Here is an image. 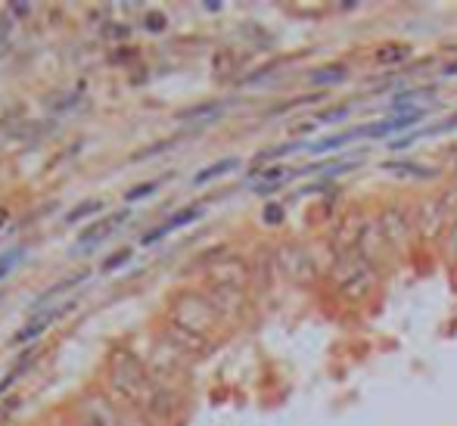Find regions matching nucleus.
Returning a JSON list of instances; mask_svg holds the SVG:
<instances>
[{
	"instance_id": "nucleus-1",
	"label": "nucleus",
	"mask_w": 457,
	"mask_h": 426,
	"mask_svg": "<svg viewBox=\"0 0 457 426\" xmlns=\"http://www.w3.org/2000/svg\"><path fill=\"white\" fill-rule=\"evenodd\" d=\"M109 383H112V389H119L121 399L147 411L149 417H171V411H175L169 392L159 383H153V377L143 371V364L131 352H119L112 358Z\"/></svg>"
},
{
	"instance_id": "nucleus-2",
	"label": "nucleus",
	"mask_w": 457,
	"mask_h": 426,
	"mask_svg": "<svg viewBox=\"0 0 457 426\" xmlns=\"http://www.w3.org/2000/svg\"><path fill=\"white\" fill-rule=\"evenodd\" d=\"M333 277L339 284V292L349 302H364L377 286V264H370L358 249H349L336 255L333 262Z\"/></svg>"
},
{
	"instance_id": "nucleus-3",
	"label": "nucleus",
	"mask_w": 457,
	"mask_h": 426,
	"mask_svg": "<svg viewBox=\"0 0 457 426\" xmlns=\"http://www.w3.org/2000/svg\"><path fill=\"white\" fill-rule=\"evenodd\" d=\"M277 268H280L289 280H296V284H311V280H317L314 258H311V252L299 243L283 246L280 255H277Z\"/></svg>"
},
{
	"instance_id": "nucleus-4",
	"label": "nucleus",
	"mask_w": 457,
	"mask_h": 426,
	"mask_svg": "<svg viewBox=\"0 0 457 426\" xmlns=\"http://www.w3.org/2000/svg\"><path fill=\"white\" fill-rule=\"evenodd\" d=\"M448 224H451V218L445 215L439 197L436 199H420V203H417V212H414V227H417V234L423 240H439Z\"/></svg>"
},
{
	"instance_id": "nucleus-5",
	"label": "nucleus",
	"mask_w": 457,
	"mask_h": 426,
	"mask_svg": "<svg viewBox=\"0 0 457 426\" xmlns=\"http://www.w3.org/2000/svg\"><path fill=\"white\" fill-rule=\"evenodd\" d=\"M410 221H414V218H410L402 205H389V209L383 212V218H380V227H383L386 243H389L392 249H402L404 240L410 237Z\"/></svg>"
},
{
	"instance_id": "nucleus-6",
	"label": "nucleus",
	"mask_w": 457,
	"mask_h": 426,
	"mask_svg": "<svg viewBox=\"0 0 457 426\" xmlns=\"http://www.w3.org/2000/svg\"><path fill=\"white\" fill-rule=\"evenodd\" d=\"M426 109H408V112H398L386 122H373V125H364V128H355L358 137H386V134H395V131H404V128H414L420 122V115Z\"/></svg>"
},
{
	"instance_id": "nucleus-7",
	"label": "nucleus",
	"mask_w": 457,
	"mask_h": 426,
	"mask_svg": "<svg viewBox=\"0 0 457 426\" xmlns=\"http://www.w3.org/2000/svg\"><path fill=\"white\" fill-rule=\"evenodd\" d=\"M72 308H75V302H66V305H60V308H50V312H44V314H34V321H28V324L13 336V345L34 342L38 336H44V330H47L50 324H56V321H60L62 314H69Z\"/></svg>"
},
{
	"instance_id": "nucleus-8",
	"label": "nucleus",
	"mask_w": 457,
	"mask_h": 426,
	"mask_svg": "<svg viewBox=\"0 0 457 426\" xmlns=\"http://www.w3.org/2000/svg\"><path fill=\"white\" fill-rule=\"evenodd\" d=\"M202 205H187V209H181V212H175V215L169 218V221H162L159 227H153V230H147L140 237V243L143 246H153V243H159L162 237H169L171 230H177V227H187L190 221H196V218H202Z\"/></svg>"
},
{
	"instance_id": "nucleus-9",
	"label": "nucleus",
	"mask_w": 457,
	"mask_h": 426,
	"mask_svg": "<svg viewBox=\"0 0 457 426\" xmlns=\"http://www.w3.org/2000/svg\"><path fill=\"white\" fill-rule=\"evenodd\" d=\"M128 218H131V212H128V209H125V212H115V215H106V218H97V221L90 224L88 230H81L78 243H81V246H90V243L97 246V243H103V240L112 237L115 230H119L121 224L128 221Z\"/></svg>"
},
{
	"instance_id": "nucleus-10",
	"label": "nucleus",
	"mask_w": 457,
	"mask_h": 426,
	"mask_svg": "<svg viewBox=\"0 0 457 426\" xmlns=\"http://www.w3.org/2000/svg\"><path fill=\"white\" fill-rule=\"evenodd\" d=\"M355 249L361 252L370 264H377V258L383 255V249H386V234H383V227H380V221H367V227H364Z\"/></svg>"
},
{
	"instance_id": "nucleus-11",
	"label": "nucleus",
	"mask_w": 457,
	"mask_h": 426,
	"mask_svg": "<svg viewBox=\"0 0 457 426\" xmlns=\"http://www.w3.org/2000/svg\"><path fill=\"white\" fill-rule=\"evenodd\" d=\"M246 277H249L246 264L236 262V258H230V262H221V264H212V280H215L218 286H236V290H243Z\"/></svg>"
},
{
	"instance_id": "nucleus-12",
	"label": "nucleus",
	"mask_w": 457,
	"mask_h": 426,
	"mask_svg": "<svg viewBox=\"0 0 457 426\" xmlns=\"http://www.w3.org/2000/svg\"><path fill=\"white\" fill-rule=\"evenodd\" d=\"M236 165H240V159H234V156H230V159H221V162L209 165V168H202L199 175L193 177V184H196V187H202V184L215 181V177H224V175H227V171H234Z\"/></svg>"
},
{
	"instance_id": "nucleus-13",
	"label": "nucleus",
	"mask_w": 457,
	"mask_h": 426,
	"mask_svg": "<svg viewBox=\"0 0 457 426\" xmlns=\"http://www.w3.org/2000/svg\"><path fill=\"white\" fill-rule=\"evenodd\" d=\"M410 56V47L408 44H383V47L377 50V62L380 66H398V62H404Z\"/></svg>"
},
{
	"instance_id": "nucleus-14",
	"label": "nucleus",
	"mask_w": 457,
	"mask_h": 426,
	"mask_svg": "<svg viewBox=\"0 0 457 426\" xmlns=\"http://www.w3.org/2000/svg\"><path fill=\"white\" fill-rule=\"evenodd\" d=\"M383 168L392 171V175H402V177H420V181H426V177H436V175H439L436 168H423V165H414V162H386Z\"/></svg>"
},
{
	"instance_id": "nucleus-15",
	"label": "nucleus",
	"mask_w": 457,
	"mask_h": 426,
	"mask_svg": "<svg viewBox=\"0 0 457 426\" xmlns=\"http://www.w3.org/2000/svg\"><path fill=\"white\" fill-rule=\"evenodd\" d=\"M345 78H349V68L345 66H323V68L308 75L311 84H339V82H345Z\"/></svg>"
},
{
	"instance_id": "nucleus-16",
	"label": "nucleus",
	"mask_w": 457,
	"mask_h": 426,
	"mask_svg": "<svg viewBox=\"0 0 457 426\" xmlns=\"http://www.w3.org/2000/svg\"><path fill=\"white\" fill-rule=\"evenodd\" d=\"M81 280H88V271H78V274H72V277H62L60 284H53L47 292H44V296L38 299V302H34V308H40L44 302H50V299H56V296H60V292H66V290H72V286H78Z\"/></svg>"
},
{
	"instance_id": "nucleus-17",
	"label": "nucleus",
	"mask_w": 457,
	"mask_h": 426,
	"mask_svg": "<svg viewBox=\"0 0 457 426\" xmlns=\"http://www.w3.org/2000/svg\"><path fill=\"white\" fill-rule=\"evenodd\" d=\"M97 212H103V199H84V203H78V205H75V209L66 215V224H78L81 218L97 215Z\"/></svg>"
},
{
	"instance_id": "nucleus-18",
	"label": "nucleus",
	"mask_w": 457,
	"mask_h": 426,
	"mask_svg": "<svg viewBox=\"0 0 457 426\" xmlns=\"http://www.w3.org/2000/svg\"><path fill=\"white\" fill-rule=\"evenodd\" d=\"M355 131H345V134H336V137H327V140H317V143H311V153L314 156H321V153H330V149H339L345 140H355Z\"/></svg>"
},
{
	"instance_id": "nucleus-19",
	"label": "nucleus",
	"mask_w": 457,
	"mask_h": 426,
	"mask_svg": "<svg viewBox=\"0 0 457 426\" xmlns=\"http://www.w3.org/2000/svg\"><path fill=\"white\" fill-rule=\"evenodd\" d=\"M221 103H209V106H196V109H187V112H181L177 118H184V122H193V118H202L206 115V122H212V118H218L221 115Z\"/></svg>"
},
{
	"instance_id": "nucleus-20",
	"label": "nucleus",
	"mask_w": 457,
	"mask_h": 426,
	"mask_svg": "<svg viewBox=\"0 0 457 426\" xmlns=\"http://www.w3.org/2000/svg\"><path fill=\"white\" fill-rule=\"evenodd\" d=\"M162 187V181H147V184H137V187H131L128 193H125V199L128 203H137V199H147V197H153L156 190Z\"/></svg>"
},
{
	"instance_id": "nucleus-21",
	"label": "nucleus",
	"mask_w": 457,
	"mask_h": 426,
	"mask_svg": "<svg viewBox=\"0 0 457 426\" xmlns=\"http://www.w3.org/2000/svg\"><path fill=\"white\" fill-rule=\"evenodd\" d=\"M305 143H283V147H271V149H264V153H258V162H264V159H280V156H289V153H299Z\"/></svg>"
},
{
	"instance_id": "nucleus-22",
	"label": "nucleus",
	"mask_w": 457,
	"mask_h": 426,
	"mask_svg": "<svg viewBox=\"0 0 457 426\" xmlns=\"http://www.w3.org/2000/svg\"><path fill=\"white\" fill-rule=\"evenodd\" d=\"M439 203H442L445 215H448L451 221H457V187H448L445 193H439Z\"/></svg>"
},
{
	"instance_id": "nucleus-23",
	"label": "nucleus",
	"mask_w": 457,
	"mask_h": 426,
	"mask_svg": "<svg viewBox=\"0 0 457 426\" xmlns=\"http://www.w3.org/2000/svg\"><path fill=\"white\" fill-rule=\"evenodd\" d=\"M22 255H25V249H10L0 255V277H7L10 271H13V264L22 262Z\"/></svg>"
},
{
	"instance_id": "nucleus-24",
	"label": "nucleus",
	"mask_w": 457,
	"mask_h": 426,
	"mask_svg": "<svg viewBox=\"0 0 457 426\" xmlns=\"http://www.w3.org/2000/svg\"><path fill=\"white\" fill-rule=\"evenodd\" d=\"M128 258H131V249H119V252H112V255H109L106 258V262H103V274H112V271H119L121 268V264H125V262H128Z\"/></svg>"
},
{
	"instance_id": "nucleus-25",
	"label": "nucleus",
	"mask_w": 457,
	"mask_h": 426,
	"mask_svg": "<svg viewBox=\"0 0 457 426\" xmlns=\"http://www.w3.org/2000/svg\"><path fill=\"white\" fill-rule=\"evenodd\" d=\"M445 255H448V262L457 264V221L448 227V234H445Z\"/></svg>"
},
{
	"instance_id": "nucleus-26",
	"label": "nucleus",
	"mask_w": 457,
	"mask_h": 426,
	"mask_svg": "<svg viewBox=\"0 0 457 426\" xmlns=\"http://www.w3.org/2000/svg\"><path fill=\"white\" fill-rule=\"evenodd\" d=\"M262 218H264V224H283V205L280 203H271V205H264V212H262Z\"/></svg>"
},
{
	"instance_id": "nucleus-27",
	"label": "nucleus",
	"mask_w": 457,
	"mask_h": 426,
	"mask_svg": "<svg viewBox=\"0 0 457 426\" xmlns=\"http://www.w3.org/2000/svg\"><path fill=\"white\" fill-rule=\"evenodd\" d=\"M25 364H28V361H25ZM25 364H16V371H13V373H7V377L0 379V399H3V392H7V389L16 383V379H19V373L25 371Z\"/></svg>"
},
{
	"instance_id": "nucleus-28",
	"label": "nucleus",
	"mask_w": 457,
	"mask_h": 426,
	"mask_svg": "<svg viewBox=\"0 0 457 426\" xmlns=\"http://www.w3.org/2000/svg\"><path fill=\"white\" fill-rule=\"evenodd\" d=\"M345 115H349V106H336V109H330V112H323L321 115V122H343Z\"/></svg>"
},
{
	"instance_id": "nucleus-29",
	"label": "nucleus",
	"mask_w": 457,
	"mask_h": 426,
	"mask_svg": "<svg viewBox=\"0 0 457 426\" xmlns=\"http://www.w3.org/2000/svg\"><path fill=\"white\" fill-rule=\"evenodd\" d=\"M165 25H169V22H165V16H162V13H149L147 16V28H149V32H165Z\"/></svg>"
},
{
	"instance_id": "nucleus-30",
	"label": "nucleus",
	"mask_w": 457,
	"mask_h": 426,
	"mask_svg": "<svg viewBox=\"0 0 457 426\" xmlns=\"http://www.w3.org/2000/svg\"><path fill=\"white\" fill-rule=\"evenodd\" d=\"M10 13H13V16H28V13H32V7H28V3H10Z\"/></svg>"
},
{
	"instance_id": "nucleus-31",
	"label": "nucleus",
	"mask_w": 457,
	"mask_h": 426,
	"mask_svg": "<svg viewBox=\"0 0 457 426\" xmlns=\"http://www.w3.org/2000/svg\"><path fill=\"white\" fill-rule=\"evenodd\" d=\"M0 44H7V16H0Z\"/></svg>"
},
{
	"instance_id": "nucleus-32",
	"label": "nucleus",
	"mask_w": 457,
	"mask_h": 426,
	"mask_svg": "<svg viewBox=\"0 0 457 426\" xmlns=\"http://www.w3.org/2000/svg\"><path fill=\"white\" fill-rule=\"evenodd\" d=\"M442 75H448V78H451V75H457V62H448V66L442 68Z\"/></svg>"
},
{
	"instance_id": "nucleus-33",
	"label": "nucleus",
	"mask_w": 457,
	"mask_h": 426,
	"mask_svg": "<svg viewBox=\"0 0 457 426\" xmlns=\"http://www.w3.org/2000/svg\"><path fill=\"white\" fill-rule=\"evenodd\" d=\"M75 426H90V423H88V420H78V423H75Z\"/></svg>"
}]
</instances>
